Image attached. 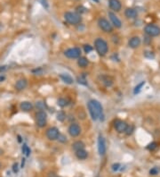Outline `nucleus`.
Returning a JSON list of instances; mask_svg holds the SVG:
<instances>
[{
    "label": "nucleus",
    "instance_id": "nucleus-37",
    "mask_svg": "<svg viewBox=\"0 0 160 177\" xmlns=\"http://www.w3.org/2000/svg\"><path fill=\"white\" fill-rule=\"evenodd\" d=\"M119 167H120V164H118V163L114 164L113 166H112V170H113V171H117L118 169H119Z\"/></svg>",
    "mask_w": 160,
    "mask_h": 177
},
{
    "label": "nucleus",
    "instance_id": "nucleus-1",
    "mask_svg": "<svg viewBox=\"0 0 160 177\" xmlns=\"http://www.w3.org/2000/svg\"><path fill=\"white\" fill-rule=\"evenodd\" d=\"M87 109L93 121H97L100 119L101 122L104 121L103 107L101 104L96 99H91L87 103Z\"/></svg>",
    "mask_w": 160,
    "mask_h": 177
},
{
    "label": "nucleus",
    "instance_id": "nucleus-36",
    "mask_svg": "<svg viewBox=\"0 0 160 177\" xmlns=\"http://www.w3.org/2000/svg\"><path fill=\"white\" fill-rule=\"evenodd\" d=\"M143 42H144V44L145 45H149L150 44V42H151V37H149V36H145L144 37V39H143Z\"/></svg>",
    "mask_w": 160,
    "mask_h": 177
},
{
    "label": "nucleus",
    "instance_id": "nucleus-24",
    "mask_svg": "<svg viewBox=\"0 0 160 177\" xmlns=\"http://www.w3.org/2000/svg\"><path fill=\"white\" fill-rule=\"evenodd\" d=\"M66 117H67V116L64 111H59L57 113V116H56V119H57L59 122H64Z\"/></svg>",
    "mask_w": 160,
    "mask_h": 177
},
{
    "label": "nucleus",
    "instance_id": "nucleus-27",
    "mask_svg": "<svg viewBox=\"0 0 160 177\" xmlns=\"http://www.w3.org/2000/svg\"><path fill=\"white\" fill-rule=\"evenodd\" d=\"M157 146H158V144H157L156 141H153V142L149 143L148 146H147L146 149H147L148 150H149V151H154L155 149H157Z\"/></svg>",
    "mask_w": 160,
    "mask_h": 177
},
{
    "label": "nucleus",
    "instance_id": "nucleus-38",
    "mask_svg": "<svg viewBox=\"0 0 160 177\" xmlns=\"http://www.w3.org/2000/svg\"><path fill=\"white\" fill-rule=\"evenodd\" d=\"M39 2L43 5V6H45V8H48V5H47V1H46V0H39Z\"/></svg>",
    "mask_w": 160,
    "mask_h": 177
},
{
    "label": "nucleus",
    "instance_id": "nucleus-12",
    "mask_svg": "<svg viewBox=\"0 0 160 177\" xmlns=\"http://www.w3.org/2000/svg\"><path fill=\"white\" fill-rule=\"evenodd\" d=\"M99 80L103 86H105L107 88L111 87L114 83L113 78H112L111 76H109V75H108V74H101L99 76Z\"/></svg>",
    "mask_w": 160,
    "mask_h": 177
},
{
    "label": "nucleus",
    "instance_id": "nucleus-5",
    "mask_svg": "<svg viewBox=\"0 0 160 177\" xmlns=\"http://www.w3.org/2000/svg\"><path fill=\"white\" fill-rule=\"evenodd\" d=\"M98 23V26L99 28L103 31V32H105V33H111L112 31H113V25L110 23V22H109L107 19L105 18H100L97 22Z\"/></svg>",
    "mask_w": 160,
    "mask_h": 177
},
{
    "label": "nucleus",
    "instance_id": "nucleus-10",
    "mask_svg": "<svg viewBox=\"0 0 160 177\" xmlns=\"http://www.w3.org/2000/svg\"><path fill=\"white\" fill-rule=\"evenodd\" d=\"M113 126L117 132L118 133H125V130L128 126V124L124 120L121 119H115L113 122Z\"/></svg>",
    "mask_w": 160,
    "mask_h": 177
},
{
    "label": "nucleus",
    "instance_id": "nucleus-16",
    "mask_svg": "<svg viewBox=\"0 0 160 177\" xmlns=\"http://www.w3.org/2000/svg\"><path fill=\"white\" fill-rule=\"evenodd\" d=\"M109 6L114 12H119L122 8V4L119 0H109Z\"/></svg>",
    "mask_w": 160,
    "mask_h": 177
},
{
    "label": "nucleus",
    "instance_id": "nucleus-21",
    "mask_svg": "<svg viewBox=\"0 0 160 177\" xmlns=\"http://www.w3.org/2000/svg\"><path fill=\"white\" fill-rule=\"evenodd\" d=\"M77 66L80 68H86L89 66V60L85 56H80L79 58H77Z\"/></svg>",
    "mask_w": 160,
    "mask_h": 177
},
{
    "label": "nucleus",
    "instance_id": "nucleus-42",
    "mask_svg": "<svg viewBox=\"0 0 160 177\" xmlns=\"http://www.w3.org/2000/svg\"><path fill=\"white\" fill-rule=\"evenodd\" d=\"M5 80V75H2V74H0V82H4Z\"/></svg>",
    "mask_w": 160,
    "mask_h": 177
},
{
    "label": "nucleus",
    "instance_id": "nucleus-18",
    "mask_svg": "<svg viewBox=\"0 0 160 177\" xmlns=\"http://www.w3.org/2000/svg\"><path fill=\"white\" fill-rule=\"evenodd\" d=\"M125 16L127 19H135L138 16V13L134 8L128 7L125 11Z\"/></svg>",
    "mask_w": 160,
    "mask_h": 177
},
{
    "label": "nucleus",
    "instance_id": "nucleus-28",
    "mask_svg": "<svg viewBox=\"0 0 160 177\" xmlns=\"http://www.w3.org/2000/svg\"><path fill=\"white\" fill-rule=\"evenodd\" d=\"M86 11H87V9L85 6H83V5H78L76 8V13H77L80 15H81L82 14H84V13H86Z\"/></svg>",
    "mask_w": 160,
    "mask_h": 177
},
{
    "label": "nucleus",
    "instance_id": "nucleus-30",
    "mask_svg": "<svg viewBox=\"0 0 160 177\" xmlns=\"http://www.w3.org/2000/svg\"><path fill=\"white\" fill-rule=\"evenodd\" d=\"M133 131H134V126L133 125H132V124H128V126H127V128H126V130H125V134L126 135H131L133 132Z\"/></svg>",
    "mask_w": 160,
    "mask_h": 177
},
{
    "label": "nucleus",
    "instance_id": "nucleus-35",
    "mask_svg": "<svg viewBox=\"0 0 160 177\" xmlns=\"http://www.w3.org/2000/svg\"><path fill=\"white\" fill-rule=\"evenodd\" d=\"M158 173H159V170H158L157 167H153L149 170L150 175H157V174H158Z\"/></svg>",
    "mask_w": 160,
    "mask_h": 177
},
{
    "label": "nucleus",
    "instance_id": "nucleus-20",
    "mask_svg": "<svg viewBox=\"0 0 160 177\" xmlns=\"http://www.w3.org/2000/svg\"><path fill=\"white\" fill-rule=\"evenodd\" d=\"M75 155H76L77 159L85 160L88 157V152L85 149H79L77 151H75Z\"/></svg>",
    "mask_w": 160,
    "mask_h": 177
},
{
    "label": "nucleus",
    "instance_id": "nucleus-15",
    "mask_svg": "<svg viewBox=\"0 0 160 177\" xmlns=\"http://www.w3.org/2000/svg\"><path fill=\"white\" fill-rule=\"evenodd\" d=\"M27 86H28V80L25 79V78H21L15 82L14 88H15L16 91H21L25 90V88H27Z\"/></svg>",
    "mask_w": 160,
    "mask_h": 177
},
{
    "label": "nucleus",
    "instance_id": "nucleus-34",
    "mask_svg": "<svg viewBox=\"0 0 160 177\" xmlns=\"http://www.w3.org/2000/svg\"><path fill=\"white\" fill-rule=\"evenodd\" d=\"M45 103L42 102V101H38L36 104V107L38 108V110H44L45 109Z\"/></svg>",
    "mask_w": 160,
    "mask_h": 177
},
{
    "label": "nucleus",
    "instance_id": "nucleus-22",
    "mask_svg": "<svg viewBox=\"0 0 160 177\" xmlns=\"http://www.w3.org/2000/svg\"><path fill=\"white\" fill-rule=\"evenodd\" d=\"M57 105L60 107L64 108V107L69 106V105H70V100L69 99H65V98H60L57 100Z\"/></svg>",
    "mask_w": 160,
    "mask_h": 177
},
{
    "label": "nucleus",
    "instance_id": "nucleus-9",
    "mask_svg": "<svg viewBox=\"0 0 160 177\" xmlns=\"http://www.w3.org/2000/svg\"><path fill=\"white\" fill-rule=\"evenodd\" d=\"M82 129L80 125L77 123H71L68 128V133L72 138H77L80 134H81Z\"/></svg>",
    "mask_w": 160,
    "mask_h": 177
},
{
    "label": "nucleus",
    "instance_id": "nucleus-44",
    "mask_svg": "<svg viewBox=\"0 0 160 177\" xmlns=\"http://www.w3.org/2000/svg\"><path fill=\"white\" fill-rule=\"evenodd\" d=\"M77 1H79V0H77Z\"/></svg>",
    "mask_w": 160,
    "mask_h": 177
},
{
    "label": "nucleus",
    "instance_id": "nucleus-25",
    "mask_svg": "<svg viewBox=\"0 0 160 177\" xmlns=\"http://www.w3.org/2000/svg\"><path fill=\"white\" fill-rule=\"evenodd\" d=\"M77 117L79 120H85L86 118V113L83 108H78L77 110Z\"/></svg>",
    "mask_w": 160,
    "mask_h": 177
},
{
    "label": "nucleus",
    "instance_id": "nucleus-17",
    "mask_svg": "<svg viewBox=\"0 0 160 177\" xmlns=\"http://www.w3.org/2000/svg\"><path fill=\"white\" fill-rule=\"evenodd\" d=\"M20 108L23 112H30L34 109V105L30 101H22L20 104Z\"/></svg>",
    "mask_w": 160,
    "mask_h": 177
},
{
    "label": "nucleus",
    "instance_id": "nucleus-4",
    "mask_svg": "<svg viewBox=\"0 0 160 177\" xmlns=\"http://www.w3.org/2000/svg\"><path fill=\"white\" fill-rule=\"evenodd\" d=\"M36 124L39 128H44L47 124V114L44 110H39L35 115Z\"/></svg>",
    "mask_w": 160,
    "mask_h": 177
},
{
    "label": "nucleus",
    "instance_id": "nucleus-2",
    "mask_svg": "<svg viewBox=\"0 0 160 177\" xmlns=\"http://www.w3.org/2000/svg\"><path fill=\"white\" fill-rule=\"evenodd\" d=\"M93 45H94V48H95L96 52L98 53L99 55L104 56L108 54L109 45H108V42L104 39H102V38L95 39Z\"/></svg>",
    "mask_w": 160,
    "mask_h": 177
},
{
    "label": "nucleus",
    "instance_id": "nucleus-13",
    "mask_svg": "<svg viewBox=\"0 0 160 177\" xmlns=\"http://www.w3.org/2000/svg\"><path fill=\"white\" fill-rule=\"evenodd\" d=\"M109 18L110 20V23L113 25V27L117 29H120L122 27V22L120 21V19L116 15L115 13L113 12H109Z\"/></svg>",
    "mask_w": 160,
    "mask_h": 177
},
{
    "label": "nucleus",
    "instance_id": "nucleus-7",
    "mask_svg": "<svg viewBox=\"0 0 160 177\" xmlns=\"http://www.w3.org/2000/svg\"><path fill=\"white\" fill-rule=\"evenodd\" d=\"M81 54H82L81 49H80V47H77L68 48V49L64 52V55L69 59H77L81 56Z\"/></svg>",
    "mask_w": 160,
    "mask_h": 177
},
{
    "label": "nucleus",
    "instance_id": "nucleus-14",
    "mask_svg": "<svg viewBox=\"0 0 160 177\" xmlns=\"http://www.w3.org/2000/svg\"><path fill=\"white\" fill-rule=\"evenodd\" d=\"M141 44V39L138 36L132 37L129 40H128V47L132 49H136L138 48Z\"/></svg>",
    "mask_w": 160,
    "mask_h": 177
},
{
    "label": "nucleus",
    "instance_id": "nucleus-3",
    "mask_svg": "<svg viewBox=\"0 0 160 177\" xmlns=\"http://www.w3.org/2000/svg\"><path fill=\"white\" fill-rule=\"evenodd\" d=\"M64 20L70 25H78L82 22L81 15L74 12H66L64 14Z\"/></svg>",
    "mask_w": 160,
    "mask_h": 177
},
{
    "label": "nucleus",
    "instance_id": "nucleus-41",
    "mask_svg": "<svg viewBox=\"0 0 160 177\" xmlns=\"http://www.w3.org/2000/svg\"><path fill=\"white\" fill-rule=\"evenodd\" d=\"M48 177H60V176H57L54 173H49L48 174Z\"/></svg>",
    "mask_w": 160,
    "mask_h": 177
},
{
    "label": "nucleus",
    "instance_id": "nucleus-8",
    "mask_svg": "<svg viewBox=\"0 0 160 177\" xmlns=\"http://www.w3.org/2000/svg\"><path fill=\"white\" fill-rule=\"evenodd\" d=\"M60 131H59V129L57 127H49L46 130L45 132V136H46V138L51 141H57L58 138H59V135H60Z\"/></svg>",
    "mask_w": 160,
    "mask_h": 177
},
{
    "label": "nucleus",
    "instance_id": "nucleus-26",
    "mask_svg": "<svg viewBox=\"0 0 160 177\" xmlns=\"http://www.w3.org/2000/svg\"><path fill=\"white\" fill-rule=\"evenodd\" d=\"M145 85V82H141L138 85H136L135 86V88H134V90H133V94L134 95H136V94H138L141 91V88H142V87Z\"/></svg>",
    "mask_w": 160,
    "mask_h": 177
},
{
    "label": "nucleus",
    "instance_id": "nucleus-11",
    "mask_svg": "<svg viewBox=\"0 0 160 177\" xmlns=\"http://www.w3.org/2000/svg\"><path fill=\"white\" fill-rule=\"evenodd\" d=\"M97 145H98V153L101 157L105 156L106 152H107V146H106V141L105 139L102 134H99L98 136V141H97Z\"/></svg>",
    "mask_w": 160,
    "mask_h": 177
},
{
    "label": "nucleus",
    "instance_id": "nucleus-23",
    "mask_svg": "<svg viewBox=\"0 0 160 177\" xmlns=\"http://www.w3.org/2000/svg\"><path fill=\"white\" fill-rule=\"evenodd\" d=\"M85 145L82 141H77L72 144V149H73L74 151H77L79 149H85Z\"/></svg>",
    "mask_w": 160,
    "mask_h": 177
},
{
    "label": "nucleus",
    "instance_id": "nucleus-31",
    "mask_svg": "<svg viewBox=\"0 0 160 177\" xmlns=\"http://www.w3.org/2000/svg\"><path fill=\"white\" fill-rule=\"evenodd\" d=\"M77 82L79 84H82V85H87V82H86V79L85 76L77 77Z\"/></svg>",
    "mask_w": 160,
    "mask_h": 177
},
{
    "label": "nucleus",
    "instance_id": "nucleus-40",
    "mask_svg": "<svg viewBox=\"0 0 160 177\" xmlns=\"http://www.w3.org/2000/svg\"><path fill=\"white\" fill-rule=\"evenodd\" d=\"M13 172L17 173L18 172V164H14L13 165Z\"/></svg>",
    "mask_w": 160,
    "mask_h": 177
},
{
    "label": "nucleus",
    "instance_id": "nucleus-33",
    "mask_svg": "<svg viewBox=\"0 0 160 177\" xmlns=\"http://www.w3.org/2000/svg\"><path fill=\"white\" fill-rule=\"evenodd\" d=\"M22 152H23L26 156H29L30 149H29V148L27 146L26 144H24V145H23V147H22Z\"/></svg>",
    "mask_w": 160,
    "mask_h": 177
},
{
    "label": "nucleus",
    "instance_id": "nucleus-19",
    "mask_svg": "<svg viewBox=\"0 0 160 177\" xmlns=\"http://www.w3.org/2000/svg\"><path fill=\"white\" fill-rule=\"evenodd\" d=\"M59 77L61 78V80H62V82H63L64 83H66V84L70 85V84H73V82H74L73 78H72V77H71L69 74H61L59 75Z\"/></svg>",
    "mask_w": 160,
    "mask_h": 177
},
{
    "label": "nucleus",
    "instance_id": "nucleus-29",
    "mask_svg": "<svg viewBox=\"0 0 160 177\" xmlns=\"http://www.w3.org/2000/svg\"><path fill=\"white\" fill-rule=\"evenodd\" d=\"M83 49H84L85 54H89L90 52H92L93 50V46H91L89 44H85L83 47Z\"/></svg>",
    "mask_w": 160,
    "mask_h": 177
},
{
    "label": "nucleus",
    "instance_id": "nucleus-32",
    "mask_svg": "<svg viewBox=\"0 0 160 177\" xmlns=\"http://www.w3.org/2000/svg\"><path fill=\"white\" fill-rule=\"evenodd\" d=\"M57 141H59L60 142H61V143H67V141H68V139H67V137L64 135V134H61V133H60V135H59V138H58V140Z\"/></svg>",
    "mask_w": 160,
    "mask_h": 177
},
{
    "label": "nucleus",
    "instance_id": "nucleus-43",
    "mask_svg": "<svg viewBox=\"0 0 160 177\" xmlns=\"http://www.w3.org/2000/svg\"><path fill=\"white\" fill-rule=\"evenodd\" d=\"M0 167H1V163H0Z\"/></svg>",
    "mask_w": 160,
    "mask_h": 177
},
{
    "label": "nucleus",
    "instance_id": "nucleus-6",
    "mask_svg": "<svg viewBox=\"0 0 160 177\" xmlns=\"http://www.w3.org/2000/svg\"><path fill=\"white\" fill-rule=\"evenodd\" d=\"M144 32L147 36H149L151 38L157 37L160 35V27L155 24H147L144 27Z\"/></svg>",
    "mask_w": 160,
    "mask_h": 177
},
{
    "label": "nucleus",
    "instance_id": "nucleus-39",
    "mask_svg": "<svg viewBox=\"0 0 160 177\" xmlns=\"http://www.w3.org/2000/svg\"><path fill=\"white\" fill-rule=\"evenodd\" d=\"M5 70H7V66H0V72H3Z\"/></svg>",
    "mask_w": 160,
    "mask_h": 177
}]
</instances>
